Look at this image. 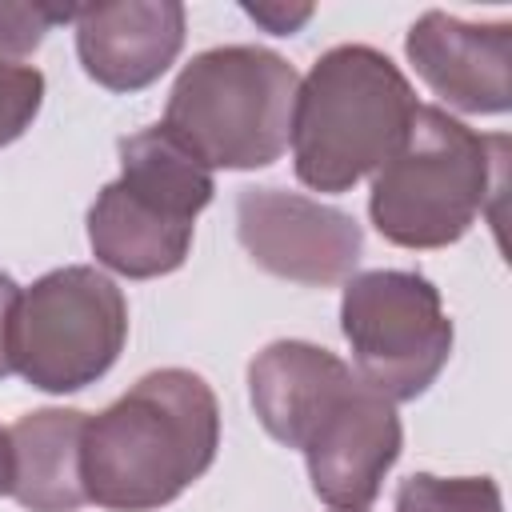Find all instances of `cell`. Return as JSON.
<instances>
[{
    "mask_svg": "<svg viewBox=\"0 0 512 512\" xmlns=\"http://www.w3.org/2000/svg\"><path fill=\"white\" fill-rule=\"evenodd\" d=\"M16 304H20V288L12 276L0 272V376L12 372V320H16Z\"/></svg>",
    "mask_w": 512,
    "mask_h": 512,
    "instance_id": "obj_17",
    "label": "cell"
},
{
    "mask_svg": "<svg viewBox=\"0 0 512 512\" xmlns=\"http://www.w3.org/2000/svg\"><path fill=\"white\" fill-rule=\"evenodd\" d=\"M184 44L180 4H88L76 8V48L84 72L112 88L132 92L152 84Z\"/></svg>",
    "mask_w": 512,
    "mask_h": 512,
    "instance_id": "obj_11",
    "label": "cell"
},
{
    "mask_svg": "<svg viewBox=\"0 0 512 512\" xmlns=\"http://www.w3.org/2000/svg\"><path fill=\"white\" fill-rule=\"evenodd\" d=\"M336 512H352V508H336ZM356 512H364V508H356Z\"/></svg>",
    "mask_w": 512,
    "mask_h": 512,
    "instance_id": "obj_20",
    "label": "cell"
},
{
    "mask_svg": "<svg viewBox=\"0 0 512 512\" xmlns=\"http://www.w3.org/2000/svg\"><path fill=\"white\" fill-rule=\"evenodd\" d=\"M492 136L468 132L440 108H416L404 144L376 168L372 220L404 248H440L468 232L484 208L508 140L488 156Z\"/></svg>",
    "mask_w": 512,
    "mask_h": 512,
    "instance_id": "obj_5",
    "label": "cell"
},
{
    "mask_svg": "<svg viewBox=\"0 0 512 512\" xmlns=\"http://www.w3.org/2000/svg\"><path fill=\"white\" fill-rule=\"evenodd\" d=\"M396 512H500V492L488 476L440 480V476H412L400 484Z\"/></svg>",
    "mask_w": 512,
    "mask_h": 512,
    "instance_id": "obj_14",
    "label": "cell"
},
{
    "mask_svg": "<svg viewBox=\"0 0 512 512\" xmlns=\"http://www.w3.org/2000/svg\"><path fill=\"white\" fill-rule=\"evenodd\" d=\"M120 160V180L88 212L92 252L136 280L180 268L196 212L212 200V172L160 124L120 140Z\"/></svg>",
    "mask_w": 512,
    "mask_h": 512,
    "instance_id": "obj_4",
    "label": "cell"
},
{
    "mask_svg": "<svg viewBox=\"0 0 512 512\" xmlns=\"http://www.w3.org/2000/svg\"><path fill=\"white\" fill-rule=\"evenodd\" d=\"M236 228L260 268L296 284H336L360 260V224L296 192L244 188Z\"/></svg>",
    "mask_w": 512,
    "mask_h": 512,
    "instance_id": "obj_8",
    "label": "cell"
},
{
    "mask_svg": "<svg viewBox=\"0 0 512 512\" xmlns=\"http://www.w3.org/2000/svg\"><path fill=\"white\" fill-rule=\"evenodd\" d=\"M40 96H44V76L36 68L0 60V148L28 128V120L40 108Z\"/></svg>",
    "mask_w": 512,
    "mask_h": 512,
    "instance_id": "obj_15",
    "label": "cell"
},
{
    "mask_svg": "<svg viewBox=\"0 0 512 512\" xmlns=\"http://www.w3.org/2000/svg\"><path fill=\"white\" fill-rule=\"evenodd\" d=\"M248 16H252L256 24H264L268 32L288 36V32H296V28L312 16V8H308V4H300V8H284V4H248Z\"/></svg>",
    "mask_w": 512,
    "mask_h": 512,
    "instance_id": "obj_18",
    "label": "cell"
},
{
    "mask_svg": "<svg viewBox=\"0 0 512 512\" xmlns=\"http://www.w3.org/2000/svg\"><path fill=\"white\" fill-rule=\"evenodd\" d=\"M312 488L332 508H368L384 472L400 456V420L392 400L360 376L320 412L304 448Z\"/></svg>",
    "mask_w": 512,
    "mask_h": 512,
    "instance_id": "obj_9",
    "label": "cell"
},
{
    "mask_svg": "<svg viewBox=\"0 0 512 512\" xmlns=\"http://www.w3.org/2000/svg\"><path fill=\"white\" fill-rule=\"evenodd\" d=\"M216 440L220 412L212 388L184 368L148 372L128 396L84 424V492L112 512L160 508L208 472Z\"/></svg>",
    "mask_w": 512,
    "mask_h": 512,
    "instance_id": "obj_1",
    "label": "cell"
},
{
    "mask_svg": "<svg viewBox=\"0 0 512 512\" xmlns=\"http://www.w3.org/2000/svg\"><path fill=\"white\" fill-rule=\"evenodd\" d=\"M128 308L96 268H60L20 292L12 320V368L44 392H76L120 356Z\"/></svg>",
    "mask_w": 512,
    "mask_h": 512,
    "instance_id": "obj_6",
    "label": "cell"
},
{
    "mask_svg": "<svg viewBox=\"0 0 512 512\" xmlns=\"http://www.w3.org/2000/svg\"><path fill=\"white\" fill-rule=\"evenodd\" d=\"M84 412L44 408L20 416L12 436V496L32 512H76L88 492L80 476Z\"/></svg>",
    "mask_w": 512,
    "mask_h": 512,
    "instance_id": "obj_13",
    "label": "cell"
},
{
    "mask_svg": "<svg viewBox=\"0 0 512 512\" xmlns=\"http://www.w3.org/2000/svg\"><path fill=\"white\" fill-rule=\"evenodd\" d=\"M340 320L356 376L392 404L420 396L452 348L440 292L416 272H364L348 280Z\"/></svg>",
    "mask_w": 512,
    "mask_h": 512,
    "instance_id": "obj_7",
    "label": "cell"
},
{
    "mask_svg": "<svg viewBox=\"0 0 512 512\" xmlns=\"http://www.w3.org/2000/svg\"><path fill=\"white\" fill-rule=\"evenodd\" d=\"M416 100L396 64L364 44L332 48L296 92V176L316 192H344L380 168L408 136Z\"/></svg>",
    "mask_w": 512,
    "mask_h": 512,
    "instance_id": "obj_2",
    "label": "cell"
},
{
    "mask_svg": "<svg viewBox=\"0 0 512 512\" xmlns=\"http://www.w3.org/2000/svg\"><path fill=\"white\" fill-rule=\"evenodd\" d=\"M352 380L356 372L344 360H336L332 352L316 344H300V340L268 344L248 368L256 416L288 448H304L320 412Z\"/></svg>",
    "mask_w": 512,
    "mask_h": 512,
    "instance_id": "obj_12",
    "label": "cell"
},
{
    "mask_svg": "<svg viewBox=\"0 0 512 512\" xmlns=\"http://www.w3.org/2000/svg\"><path fill=\"white\" fill-rule=\"evenodd\" d=\"M0 492H12V436L0 428Z\"/></svg>",
    "mask_w": 512,
    "mask_h": 512,
    "instance_id": "obj_19",
    "label": "cell"
},
{
    "mask_svg": "<svg viewBox=\"0 0 512 512\" xmlns=\"http://www.w3.org/2000/svg\"><path fill=\"white\" fill-rule=\"evenodd\" d=\"M60 20H76V8H52V4H0V56H24L32 52L44 32Z\"/></svg>",
    "mask_w": 512,
    "mask_h": 512,
    "instance_id": "obj_16",
    "label": "cell"
},
{
    "mask_svg": "<svg viewBox=\"0 0 512 512\" xmlns=\"http://www.w3.org/2000/svg\"><path fill=\"white\" fill-rule=\"evenodd\" d=\"M408 56L436 96L464 112H504L508 108V60L512 28H476L444 12H428L408 32Z\"/></svg>",
    "mask_w": 512,
    "mask_h": 512,
    "instance_id": "obj_10",
    "label": "cell"
},
{
    "mask_svg": "<svg viewBox=\"0 0 512 512\" xmlns=\"http://www.w3.org/2000/svg\"><path fill=\"white\" fill-rule=\"evenodd\" d=\"M300 76L268 48H212L196 56L168 100L164 132L204 168H260L292 140Z\"/></svg>",
    "mask_w": 512,
    "mask_h": 512,
    "instance_id": "obj_3",
    "label": "cell"
}]
</instances>
